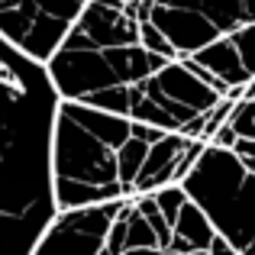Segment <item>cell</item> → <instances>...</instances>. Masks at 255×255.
Returning <instances> with one entry per match:
<instances>
[{
  "label": "cell",
  "mask_w": 255,
  "mask_h": 255,
  "mask_svg": "<svg viewBox=\"0 0 255 255\" xmlns=\"http://www.w3.org/2000/svg\"><path fill=\"white\" fill-rule=\"evenodd\" d=\"M58 94L45 65L0 39V255H32L58 217L52 129Z\"/></svg>",
  "instance_id": "1"
},
{
  "label": "cell",
  "mask_w": 255,
  "mask_h": 255,
  "mask_svg": "<svg viewBox=\"0 0 255 255\" xmlns=\"http://www.w3.org/2000/svg\"><path fill=\"white\" fill-rule=\"evenodd\" d=\"M129 126L123 117L58 100L52 129V187L58 213L126 200L120 184V149L129 142Z\"/></svg>",
  "instance_id": "2"
},
{
  "label": "cell",
  "mask_w": 255,
  "mask_h": 255,
  "mask_svg": "<svg viewBox=\"0 0 255 255\" xmlns=\"http://www.w3.org/2000/svg\"><path fill=\"white\" fill-rule=\"evenodd\" d=\"M181 191L239 255L255 243V174H246L230 149L204 145Z\"/></svg>",
  "instance_id": "3"
},
{
  "label": "cell",
  "mask_w": 255,
  "mask_h": 255,
  "mask_svg": "<svg viewBox=\"0 0 255 255\" xmlns=\"http://www.w3.org/2000/svg\"><path fill=\"white\" fill-rule=\"evenodd\" d=\"M81 10L84 0H0V39L29 62L49 65Z\"/></svg>",
  "instance_id": "4"
},
{
  "label": "cell",
  "mask_w": 255,
  "mask_h": 255,
  "mask_svg": "<svg viewBox=\"0 0 255 255\" xmlns=\"http://www.w3.org/2000/svg\"><path fill=\"white\" fill-rule=\"evenodd\" d=\"M120 204L123 200L58 213L52 220V226L42 233L32 255H100L107 246V233L117 220Z\"/></svg>",
  "instance_id": "5"
},
{
  "label": "cell",
  "mask_w": 255,
  "mask_h": 255,
  "mask_svg": "<svg viewBox=\"0 0 255 255\" xmlns=\"http://www.w3.org/2000/svg\"><path fill=\"white\" fill-rule=\"evenodd\" d=\"M149 23L162 32V39L174 49L178 62L194 58L200 49L210 42L223 39L217 26L204 16L200 3H165V0H152L149 3Z\"/></svg>",
  "instance_id": "6"
},
{
  "label": "cell",
  "mask_w": 255,
  "mask_h": 255,
  "mask_svg": "<svg viewBox=\"0 0 255 255\" xmlns=\"http://www.w3.org/2000/svg\"><path fill=\"white\" fill-rule=\"evenodd\" d=\"M204 145L207 142L165 132L155 145H149V155H145L142 168H139V178H136V184H132L136 187V197L139 194H155V191H162V187H181V181L197 165Z\"/></svg>",
  "instance_id": "7"
},
{
  "label": "cell",
  "mask_w": 255,
  "mask_h": 255,
  "mask_svg": "<svg viewBox=\"0 0 255 255\" xmlns=\"http://www.w3.org/2000/svg\"><path fill=\"white\" fill-rule=\"evenodd\" d=\"M191 62L200 65L204 71H210V75L217 78L223 87H230V91H233V87H246L252 81V78L246 75L243 62H239L236 49L230 45V39H217V42H210L207 49H200Z\"/></svg>",
  "instance_id": "8"
},
{
  "label": "cell",
  "mask_w": 255,
  "mask_h": 255,
  "mask_svg": "<svg viewBox=\"0 0 255 255\" xmlns=\"http://www.w3.org/2000/svg\"><path fill=\"white\" fill-rule=\"evenodd\" d=\"M171 236L184 239V243L191 246V252H207L217 233H213V226L207 223V217L197 210V207L184 204L181 213H178V220H174V226H171Z\"/></svg>",
  "instance_id": "9"
},
{
  "label": "cell",
  "mask_w": 255,
  "mask_h": 255,
  "mask_svg": "<svg viewBox=\"0 0 255 255\" xmlns=\"http://www.w3.org/2000/svg\"><path fill=\"white\" fill-rule=\"evenodd\" d=\"M226 39H230V45L236 49V55H239V62H243L246 75L255 78V23L236 29L233 36H226Z\"/></svg>",
  "instance_id": "10"
},
{
  "label": "cell",
  "mask_w": 255,
  "mask_h": 255,
  "mask_svg": "<svg viewBox=\"0 0 255 255\" xmlns=\"http://www.w3.org/2000/svg\"><path fill=\"white\" fill-rule=\"evenodd\" d=\"M123 249L132 252V249H158V239L152 233V226L145 223L142 217H132L126 223V239H123Z\"/></svg>",
  "instance_id": "11"
},
{
  "label": "cell",
  "mask_w": 255,
  "mask_h": 255,
  "mask_svg": "<svg viewBox=\"0 0 255 255\" xmlns=\"http://www.w3.org/2000/svg\"><path fill=\"white\" fill-rule=\"evenodd\" d=\"M152 197H155V207H158V213H162L165 226L171 230L174 220H178V213H181V207L187 204L184 191H181V187H162V191H155Z\"/></svg>",
  "instance_id": "12"
},
{
  "label": "cell",
  "mask_w": 255,
  "mask_h": 255,
  "mask_svg": "<svg viewBox=\"0 0 255 255\" xmlns=\"http://www.w3.org/2000/svg\"><path fill=\"white\" fill-rule=\"evenodd\" d=\"M226 126L236 132V139H252L255 142V100H239Z\"/></svg>",
  "instance_id": "13"
},
{
  "label": "cell",
  "mask_w": 255,
  "mask_h": 255,
  "mask_svg": "<svg viewBox=\"0 0 255 255\" xmlns=\"http://www.w3.org/2000/svg\"><path fill=\"white\" fill-rule=\"evenodd\" d=\"M129 136L136 139V142H142V145H155L158 139L165 136V132L152 129V126H145V123H132V126H129Z\"/></svg>",
  "instance_id": "14"
},
{
  "label": "cell",
  "mask_w": 255,
  "mask_h": 255,
  "mask_svg": "<svg viewBox=\"0 0 255 255\" xmlns=\"http://www.w3.org/2000/svg\"><path fill=\"white\" fill-rule=\"evenodd\" d=\"M230 152L239 158V162H255V142L252 139H236V145H233Z\"/></svg>",
  "instance_id": "15"
},
{
  "label": "cell",
  "mask_w": 255,
  "mask_h": 255,
  "mask_svg": "<svg viewBox=\"0 0 255 255\" xmlns=\"http://www.w3.org/2000/svg\"><path fill=\"white\" fill-rule=\"evenodd\" d=\"M207 255H239L236 249H233L226 239H220V236H213V243H210V249H207Z\"/></svg>",
  "instance_id": "16"
},
{
  "label": "cell",
  "mask_w": 255,
  "mask_h": 255,
  "mask_svg": "<svg viewBox=\"0 0 255 255\" xmlns=\"http://www.w3.org/2000/svg\"><path fill=\"white\" fill-rule=\"evenodd\" d=\"M243 100H255V78L243 87Z\"/></svg>",
  "instance_id": "17"
},
{
  "label": "cell",
  "mask_w": 255,
  "mask_h": 255,
  "mask_svg": "<svg viewBox=\"0 0 255 255\" xmlns=\"http://www.w3.org/2000/svg\"><path fill=\"white\" fill-rule=\"evenodd\" d=\"M123 255H162L158 249H132V252H123Z\"/></svg>",
  "instance_id": "18"
},
{
  "label": "cell",
  "mask_w": 255,
  "mask_h": 255,
  "mask_svg": "<svg viewBox=\"0 0 255 255\" xmlns=\"http://www.w3.org/2000/svg\"><path fill=\"white\" fill-rule=\"evenodd\" d=\"M162 255H171V252H162ZM191 255H207V252H191Z\"/></svg>",
  "instance_id": "19"
}]
</instances>
